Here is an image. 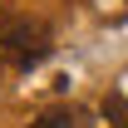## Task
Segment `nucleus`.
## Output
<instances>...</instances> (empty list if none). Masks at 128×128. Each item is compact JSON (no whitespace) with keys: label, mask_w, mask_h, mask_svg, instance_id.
Instances as JSON below:
<instances>
[{"label":"nucleus","mask_w":128,"mask_h":128,"mask_svg":"<svg viewBox=\"0 0 128 128\" xmlns=\"http://www.w3.org/2000/svg\"><path fill=\"white\" fill-rule=\"evenodd\" d=\"M49 49H54V34L44 20H5L0 25V64H10V69H30Z\"/></svg>","instance_id":"obj_1"},{"label":"nucleus","mask_w":128,"mask_h":128,"mask_svg":"<svg viewBox=\"0 0 128 128\" xmlns=\"http://www.w3.org/2000/svg\"><path fill=\"white\" fill-rule=\"evenodd\" d=\"M30 128H94V118H89V108L69 104V108H49V113H40Z\"/></svg>","instance_id":"obj_2"},{"label":"nucleus","mask_w":128,"mask_h":128,"mask_svg":"<svg viewBox=\"0 0 128 128\" xmlns=\"http://www.w3.org/2000/svg\"><path fill=\"white\" fill-rule=\"evenodd\" d=\"M104 118H108V128H128V98L123 94H108L104 98Z\"/></svg>","instance_id":"obj_3"}]
</instances>
